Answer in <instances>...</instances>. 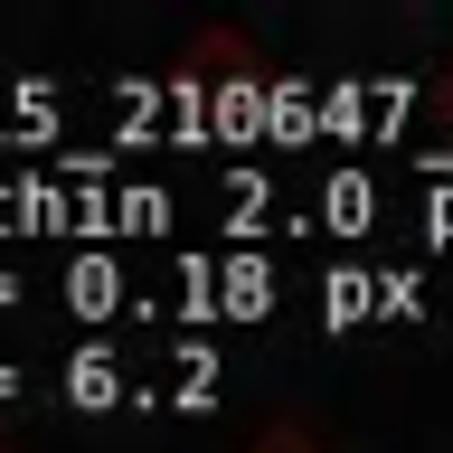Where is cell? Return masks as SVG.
I'll return each mask as SVG.
<instances>
[{
    "label": "cell",
    "mask_w": 453,
    "mask_h": 453,
    "mask_svg": "<svg viewBox=\"0 0 453 453\" xmlns=\"http://www.w3.org/2000/svg\"><path fill=\"white\" fill-rule=\"evenodd\" d=\"M0 453H19V444H0Z\"/></svg>",
    "instance_id": "3957f363"
},
{
    "label": "cell",
    "mask_w": 453,
    "mask_h": 453,
    "mask_svg": "<svg viewBox=\"0 0 453 453\" xmlns=\"http://www.w3.org/2000/svg\"><path fill=\"white\" fill-rule=\"evenodd\" d=\"M246 453H321V444H311L303 425H265V434H255V444H246Z\"/></svg>",
    "instance_id": "7a4b0ae2"
},
{
    "label": "cell",
    "mask_w": 453,
    "mask_h": 453,
    "mask_svg": "<svg viewBox=\"0 0 453 453\" xmlns=\"http://www.w3.org/2000/svg\"><path fill=\"white\" fill-rule=\"evenodd\" d=\"M66 396H76V406H113V359H104V349H85V359H76Z\"/></svg>",
    "instance_id": "6da1fadb"
}]
</instances>
